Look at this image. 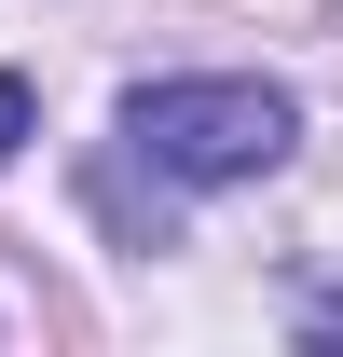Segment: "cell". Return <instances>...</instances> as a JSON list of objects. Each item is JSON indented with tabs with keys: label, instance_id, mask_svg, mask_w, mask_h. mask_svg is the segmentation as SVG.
<instances>
[{
	"label": "cell",
	"instance_id": "obj_1",
	"mask_svg": "<svg viewBox=\"0 0 343 357\" xmlns=\"http://www.w3.org/2000/svg\"><path fill=\"white\" fill-rule=\"evenodd\" d=\"M289 151H302V96L261 69H178L124 96V165H151L165 192H247Z\"/></svg>",
	"mask_w": 343,
	"mask_h": 357
},
{
	"label": "cell",
	"instance_id": "obj_2",
	"mask_svg": "<svg viewBox=\"0 0 343 357\" xmlns=\"http://www.w3.org/2000/svg\"><path fill=\"white\" fill-rule=\"evenodd\" d=\"M28 137H42V96H28V69H0V165H14Z\"/></svg>",
	"mask_w": 343,
	"mask_h": 357
}]
</instances>
